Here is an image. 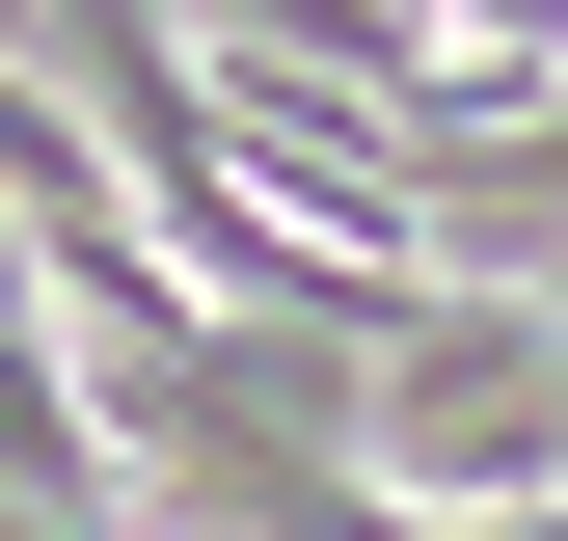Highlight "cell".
Instances as JSON below:
<instances>
[{"label":"cell","instance_id":"6da1fadb","mask_svg":"<svg viewBox=\"0 0 568 541\" xmlns=\"http://www.w3.org/2000/svg\"><path fill=\"white\" fill-rule=\"evenodd\" d=\"M352 433H379V488H568V298L541 270H406V325H379V379H352Z\"/></svg>","mask_w":568,"mask_h":541}]
</instances>
